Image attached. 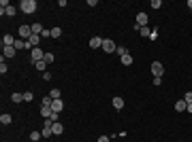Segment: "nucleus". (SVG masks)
<instances>
[{"label":"nucleus","mask_w":192,"mask_h":142,"mask_svg":"<svg viewBox=\"0 0 192 142\" xmlns=\"http://www.w3.org/2000/svg\"><path fill=\"white\" fill-rule=\"evenodd\" d=\"M37 0H21L19 2V9H21V13H26V15H32V13H37Z\"/></svg>","instance_id":"1"},{"label":"nucleus","mask_w":192,"mask_h":142,"mask_svg":"<svg viewBox=\"0 0 192 142\" xmlns=\"http://www.w3.org/2000/svg\"><path fill=\"white\" fill-rule=\"evenodd\" d=\"M103 51H105V53H115V51H117V45H115V40H111V38H105V40H103Z\"/></svg>","instance_id":"2"},{"label":"nucleus","mask_w":192,"mask_h":142,"mask_svg":"<svg viewBox=\"0 0 192 142\" xmlns=\"http://www.w3.org/2000/svg\"><path fill=\"white\" fill-rule=\"evenodd\" d=\"M43 57H45V51H43V49H38V47H34V49L30 51V62H32V64L41 62Z\"/></svg>","instance_id":"3"},{"label":"nucleus","mask_w":192,"mask_h":142,"mask_svg":"<svg viewBox=\"0 0 192 142\" xmlns=\"http://www.w3.org/2000/svg\"><path fill=\"white\" fill-rule=\"evenodd\" d=\"M19 36H21V40H28L30 36H32V26H19Z\"/></svg>","instance_id":"4"},{"label":"nucleus","mask_w":192,"mask_h":142,"mask_svg":"<svg viewBox=\"0 0 192 142\" xmlns=\"http://www.w3.org/2000/svg\"><path fill=\"white\" fill-rule=\"evenodd\" d=\"M152 74L154 76H162L164 74V66L160 62H152Z\"/></svg>","instance_id":"5"},{"label":"nucleus","mask_w":192,"mask_h":142,"mask_svg":"<svg viewBox=\"0 0 192 142\" xmlns=\"http://www.w3.org/2000/svg\"><path fill=\"white\" fill-rule=\"evenodd\" d=\"M103 40L105 38H100V36H92L90 38V49H103Z\"/></svg>","instance_id":"6"},{"label":"nucleus","mask_w":192,"mask_h":142,"mask_svg":"<svg viewBox=\"0 0 192 142\" xmlns=\"http://www.w3.org/2000/svg\"><path fill=\"white\" fill-rule=\"evenodd\" d=\"M147 21H150V17H147V13H143V11H141V13L137 15V23H139L141 28H143V26H147Z\"/></svg>","instance_id":"7"},{"label":"nucleus","mask_w":192,"mask_h":142,"mask_svg":"<svg viewBox=\"0 0 192 142\" xmlns=\"http://www.w3.org/2000/svg\"><path fill=\"white\" fill-rule=\"evenodd\" d=\"M17 49L15 47H2V57H15Z\"/></svg>","instance_id":"8"},{"label":"nucleus","mask_w":192,"mask_h":142,"mask_svg":"<svg viewBox=\"0 0 192 142\" xmlns=\"http://www.w3.org/2000/svg\"><path fill=\"white\" fill-rule=\"evenodd\" d=\"M13 45H15V38H13L11 34L2 36V47H13Z\"/></svg>","instance_id":"9"},{"label":"nucleus","mask_w":192,"mask_h":142,"mask_svg":"<svg viewBox=\"0 0 192 142\" xmlns=\"http://www.w3.org/2000/svg\"><path fill=\"white\" fill-rule=\"evenodd\" d=\"M51 110H54V112H62V110H64V102H62V100H54V102H51Z\"/></svg>","instance_id":"10"},{"label":"nucleus","mask_w":192,"mask_h":142,"mask_svg":"<svg viewBox=\"0 0 192 142\" xmlns=\"http://www.w3.org/2000/svg\"><path fill=\"white\" fill-rule=\"evenodd\" d=\"M111 104H113V108H115V110H122V108H124V98H120V95H115V98H113V102H111Z\"/></svg>","instance_id":"11"},{"label":"nucleus","mask_w":192,"mask_h":142,"mask_svg":"<svg viewBox=\"0 0 192 142\" xmlns=\"http://www.w3.org/2000/svg\"><path fill=\"white\" fill-rule=\"evenodd\" d=\"M51 132H54V136H60V134H64V125L58 121V123L51 125Z\"/></svg>","instance_id":"12"},{"label":"nucleus","mask_w":192,"mask_h":142,"mask_svg":"<svg viewBox=\"0 0 192 142\" xmlns=\"http://www.w3.org/2000/svg\"><path fill=\"white\" fill-rule=\"evenodd\" d=\"M186 108H188V104H186L184 100H177V102H175V112H184Z\"/></svg>","instance_id":"13"},{"label":"nucleus","mask_w":192,"mask_h":142,"mask_svg":"<svg viewBox=\"0 0 192 142\" xmlns=\"http://www.w3.org/2000/svg\"><path fill=\"white\" fill-rule=\"evenodd\" d=\"M0 123H2V125H11V123H13V117H11V115H7V112H4V115H0Z\"/></svg>","instance_id":"14"},{"label":"nucleus","mask_w":192,"mask_h":142,"mask_svg":"<svg viewBox=\"0 0 192 142\" xmlns=\"http://www.w3.org/2000/svg\"><path fill=\"white\" fill-rule=\"evenodd\" d=\"M34 68H37L38 72H47V62H43V59H41V62L34 64Z\"/></svg>","instance_id":"15"},{"label":"nucleus","mask_w":192,"mask_h":142,"mask_svg":"<svg viewBox=\"0 0 192 142\" xmlns=\"http://www.w3.org/2000/svg\"><path fill=\"white\" fill-rule=\"evenodd\" d=\"M41 138H43V134H41V132H37V129H34V132H30V142H38Z\"/></svg>","instance_id":"16"},{"label":"nucleus","mask_w":192,"mask_h":142,"mask_svg":"<svg viewBox=\"0 0 192 142\" xmlns=\"http://www.w3.org/2000/svg\"><path fill=\"white\" fill-rule=\"evenodd\" d=\"M120 59H122V64H124V66H130V64H133V55H130V53L122 55V57H120Z\"/></svg>","instance_id":"17"},{"label":"nucleus","mask_w":192,"mask_h":142,"mask_svg":"<svg viewBox=\"0 0 192 142\" xmlns=\"http://www.w3.org/2000/svg\"><path fill=\"white\" fill-rule=\"evenodd\" d=\"M21 100H24V93H19V91H15V93L11 95V102H15V104H19Z\"/></svg>","instance_id":"18"},{"label":"nucleus","mask_w":192,"mask_h":142,"mask_svg":"<svg viewBox=\"0 0 192 142\" xmlns=\"http://www.w3.org/2000/svg\"><path fill=\"white\" fill-rule=\"evenodd\" d=\"M28 43H30L32 47H38V43H41V38H38V34H32L30 38H28Z\"/></svg>","instance_id":"19"},{"label":"nucleus","mask_w":192,"mask_h":142,"mask_svg":"<svg viewBox=\"0 0 192 142\" xmlns=\"http://www.w3.org/2000/svg\"><path fill=\"white\" fill-rule=\"evenodd\" d=\"M51 102H54V98H51V95H47V98H43V100H41V106L51 108Z\"/></svg>","instance_id":"20"},{"label":"nucleus","mask_w":192,"mask_h":142,"mask_svg":"<svg viewBox=\"0 0 192 142\" xmlns=\"http://www.w3.org/2000/svg\"><path fill=\"white\" fill-rule=\"evenodd\" d=\"M43 30H45V28H43L41 23H32V34H43Z\"/></svg>","instance_id":"21"},{"label":"nucleus","mask_w":192,"mask_h":142,"mask_svg":"<svg viewBox=\"0 0 192 142\" xmlns=\"http://www.w3.org/2000/svg\"><path fill=\"white\" fill-rule=\"evenodd\" d=\"M49 95H51L54 100H62V91H60V89H51V91H49Z\"/></svg>","instance_id":"22"},{"label":"nucleus","mask_w":192,"mask_h":142,"mask_svg":"<svg viewBox=\"0 0 192 142\" xmlns=\"http://www.w3.org/2000/svg\"><path fill=\"white\" fill-rule=\"evenodd\" d=\"M15 13H17L15 6H7V9H4V15H9V17H15Z\"/></svg>","instance_id":"23"},{"label":"nucleus","mask_w":192,"mask_h":142,"mask_svg":"<svg viewBox=\"0 0 192 142\" xmlns=\"http://www.w3.org/2000/svg\"><path fill=\"white\" fill-rule=\"evenodd\" d=\"M51 112H54V110H51V108H47V106L41 108V115H43L45 119H49V117H51Z\"/></svg>","instance_id":"24"},{"label":"nucleus","mask_w":192,"mask_h":142,"mask_svg":"<svg viewBox=\"0 0 192 142\" xmlns=\"http://www.w3.org/2000/svg\"><path fill=\"white\" fill-rule=\"evenodd\" d=\"M60 36H62V28H51V38H60Z\"/></svg>","instance_id":"25"},{"label":"nucleus","mask_w":192,"mask_h":142,"mask_svg":"<svg viewBox=\"0 0 192 142\" xmlns=\"http://www.w3.org/2000/svg\"><path fill=\"white\" fill-rule=\"evenodd\" d=\"M54 59H56V55H54V53H49V51H45V57H43V62H47V64H51Z\"/></svg>","instance_id":"26"},{"label":"nucleus","mask_w":192,"mask_h":142,"mask_svg":"<svg viewBox=\"0 0 192 142\" xmlns=\"http://www.w3.org/2000/svg\"><path fill=\"white\" fill-rule=\"evenodd\" d=\"M34 100V93L32 91H24V102H32Z\"/></svg>","instance_id":"27"},{"label":"nucleus","mask_w":192,"mask_h":142,"mask_svg":"<svg viewBox=\"0 0 192 142\" xmlns=\"http://www.w3.org/2000/svg\"><path fill=\"white\" fill-rule=\"evenodd\" d=\"M139 32H141V36H145V38H150V34H152V30H150L147 26H143V28H141Z\"/></svg>","instance_id":"28"},{"label":"nucleus","mask_w":192,"mask_h":142,"mask_svg":"<svg viewBox=\"0 0 192 142\" xmlns=\"http://www.w3.org/2000/svg\"><path fill=\"white\" fill-rule=\"evenodd\" d=\"M184 102H186V104H192V91H186V93H184Z\"/></svg>","instance_id":"29"},{"label":"nucleus","mask_w":192,"mask_h":142,"mask_svg":"<svg viewBox=\"0 0 192 142\" xmlns=\"http://www.w3.org/2000/svg\"><path fill=\"white\" fill-rule=\"evenodd\" d=\"M115 53L122 57V55H126V53H128V49H126V47H117V51H115Z\"/></svg>","instance_id":"30"},{"label":"nucleus","mask_w":192,"mask_h":142,"mask_svg":"<svg viewBox=\"0 0 192 142\" xmlns=\"http://www.w3.org/2000/svg\"><path fill=\"white\" fill-rule=\"evenodd\" d=\"M154 85H156V87H160V85H162V76H154V81H152Z\"/></svg>","instance_id":"31"},{"label":"nucleus","mask_w":192,"mask_h":142,"mask_svg":"<svg viewBox=\"0 0 192 142\" xmlns=\"http://www.w3.org/2000/svg\"><path fill=\"white\" fill-rule=\"evenodd\" d=\"M152 6H154V9H156V11H158V9L162 6V2H160V0H152Z\"/></svg>","instance_id":"32"},{"label":"nucleus","mask_w":192,"mask_h":142,"mask_svg":"<svg viewBox=\"0 0 192 142\" xmlns=\"http://www.w3.org/2000/svg\"><path fill=\"white\" fill-rule=\"evenodd\" d=\"M41 36H43V38H51V30H43V34H41Z\"/></svg>","instance_id":"33"},{"label":"nucleus","mask_w":192,"mask_h":142,"mask_svg":"<svg viewBox=\"0 0 192 142\" xmlns=\"http://www.w3.org/2000/svg\"><path fill=\"white\" fill-rule=\"evenodd\" d=\"M0 74H7V64H4V62L0 64Z\"/></svg>","instance_id":"34"},{"label":"nucleus","mask_w":192,"mask_h":142,"mask_svg":"<svg viewBox=\"0 0 192 142\" xmlns=\"http://www.w3.org/2000/svg\"><path fill=\"white\" fill-rule=\"evenodd\" d=\"M43 79H45V81H49V79H51V72H49V70L43 72Z\"/></svg>","instance_id":"35"},{"label":"nucleus","mask_w":192,"mask_h":142,"mask_svg":"<svg viewBox=\"0 0 192 142\" xmlns=\"http://www.w3.org/2000/svg\"><path fill=\"white\" fill-rule=\"evenodd\" d=\"M98 142H109V138H107V136H100V138H98Z\"/></svg>","instance_id":"36"},{"label":"nucleus","mask_w":192,"mask_h":142,"mask_svg":"<svg viewBox=\"0 0 192 142\" xmlns=\"http://www.w3.org/2000/svg\"><path fill=\"white\" fill-rule=\"evenodd\" d=\"M186 110H188V112L192 115V104H188V108H186Z\"/></svg>","instance_id":"37"},{"label":"nucleus","mask_w":192,"mask_h":142,"mask_svg":"<svg viewBox=\"0 0 192 142\" xmlns=\"http://www.w3.org/2000/svg\"><path fill=\"white\" fill-rule=\"evenodd\" d=\"M188 6H190V11H192V0H188Z\"/></svg>","instance_id":"38"}]
</instances>
